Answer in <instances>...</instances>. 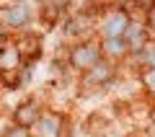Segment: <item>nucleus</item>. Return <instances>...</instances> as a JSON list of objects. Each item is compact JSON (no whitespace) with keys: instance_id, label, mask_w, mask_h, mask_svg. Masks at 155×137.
<instances>
[{"instance_id":"obj_9","label":"nucleus","mask_w":155,"mask_h":137,"mask_svg":"<svg viewBox=\"0 0 155 137\" xmlns=\"http://www.w3.org/2000/svg\"><path fill=\"white\" fill-rule=\"evenodd\" d=\"M104 52H106V55H111V57L124 55V52H127V44H124L122 36H106L104 39Z\"/></svg>"},{"instance_id":"obj_14","label":"nucleus","mask_w":155,"mask_h":137,"mask_svg":"<svg viewBox=\"0 0 155 137\" xmlns=\"http://www.w3.org/2000/svg\"><path fill=\"white\" fill-rule=\"evenodd\" d=\"M145 85L155 91V67H150V72H145Z\"/></svg>"},{"instance_id":"obj_13","label":"nucleus","mask_w":155,"mask_h":137,"mask_svg":"<svg viewBox=\"0 0 155 137\" xmlns=\"http://www.w3.org/2000/svg\"><path fill=\"white\" fill-rule=\"evenodd\" d=\"M145 26H147V31H155V3L147 8V23Z\"/></svg>"},{"instance_id":"obj_5","label":"nucleus","mask_w":155,"mask_h":137,"mask_svg":"<svg viewBox=\"0 0 155 137\" xmlns=\"http://www.w3.org/2000/svg\"><path fill=\"white\" fill-rule=\"evenodd\" d=\"M39 114H41V109H39V104L34 99L23 101V104H18V109L13 111V122L21 127H34L39 119Z\"/></svg>"},{"instance_id":"obj_8","label":"nucleus","mask_w":155,"mask_h":137,"mask_svg":"<svg viewBox=\"0 0 155 137\" xmlns=\"http://www.w3.org/2000/svg\"><path fill=\"white\" fill-rule=\"evenodd\" d=\"M109 78H111V65H106L104 60H98L93 67H88V70H85V83L104 85V83H109Z\"/></svg>"},{"instance_id":"obj_12","label":"nucleus","mask_w":155,"mask_h":137,"mask_svg":"<svg viewBox=\"0 0 155 137\" xmlns=\"http://www.w3.org/2000/svg\"><path fill=\"white\" fill-rule=\"evenodd\" d=\"M0 137H28V127H21V124H13V127H8L5 132Z\"/></svg>"},{"instance_id":"obj_10","label":"nucleus","mask_w":155,"mask_h":137,"mask_svg":"<svg viewBox=\"0 0 155 137\" xmlns=\"http://www.w3.org/2000/svg\"><path fill=\"white\" fill-rule=\"evenodd\" d=\"M57 16H60V5L54 0H41V21L49 26V23L57 21Z\"/></svg>"},{"instance_id":"obj_7","label":"nucleus","mask_w":155,"mask_h":137,"mask_svg":"<svg viewBox=\"0 0 155 137\" xmlns=\"http://www.w3.org/2000/svg\"><path fill=\"white\" fill-rule=\"evenodd\" d=\"M127 23H129V13H124V11L109 13L104 21V36H122Z\"/></svg>"},{"instance_id":"obj_6","label":"nucleus","mask_w":155,"mask_h":137,"mask_svg":"<svg viewBox=\"0 0 155 137\" xmlns=\"http://www.w3.org/2000/svg\"><path fill=\"white\" fill-rule=\"evenodd\" d=\"M36 132H39V137H60V132H62V119H60V114H39V119H36Z\"/></svg>"},{"instance_id":"obj_4","label":"nucleus","mask_w":155,"mask_h":137,"mask_svg":"<svg viewBox=\"0 0 155 137\" xmlns=\"http://www.w3.org/2000/svg\"><path fill=\"white\" fill-rule=\"evenodd\" d=\"M18 62H21V52H18V44H11L8 36H0V72H13L18 70Z\"/></svg>"},{"instance_id":"obj_11","label":"nucleus","mask_w":155,"mask_h":137,"mask_svg":"<svg viewBox=\"0 0 155 137\" xmlns=\"http://www.w3.org/2000/svg\"><path fill=\"white\" fill-rule=\"evenodd\" d=\"M140 55H142V60H145V65L147 67H155V44H145V49L140 52Z\"/></svg>"},{"instance_id":"obj_2","label":"nucleus","mask_w":155,"mask_h":137,"mask_svg":"<svg viewBox=\"0 0 155 137\" xmlns=\"http://www.w3.org/2000/svg\"><path fill=\"white\" fill-rule=\"evenodd\" d=\"M31 21V11L26 3H13L8 8H0V26L5 28H26Z\"/></svg>"},{"instance_id":"obj_1","label":"nucleus","mask_w":155,"mask_h":137,"mask_svg":"<svg viewBox=\"0 0 155 137\" xmlns=\"http://www.w3.org/2000/svg\"><path fill=\"white\" fill-rule=\"evenodd\" d=\"M101 60V47L93 42H78L75 47L70 49V65L75 67V70H88V67H93L96 62Z\"/></svg>"},{"instance_id":"obj_3","label":"nucleus","mask_w":155,"mask_h":137,"mask_svg":"<svg viewBox=\"0 0 155 137\" xmlns=\"http://www.w3.org/2000/svg\"><path fill=\"white\" fill-rule=\"evenodd\" d=\"M122 39H124V44H127V52L140 55V52L145 49V44L150 42L147 26H145V23H140V21H132V18H129V23H127V28H124Z\"/></svg>"}]
</instances>
